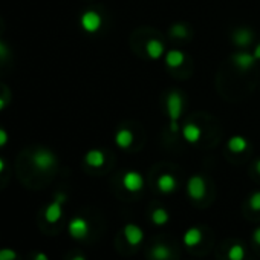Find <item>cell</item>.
I'll use <instances>...</instances> for the list:
<instances>
[{"mask_svg": "<svg viewBox=\"0 0 260 260\" xmlns=\"http://www.w3.org/2000/svg\"><path fill=\"white\" fill-rule=\"evenodd\" d=\"M10 55V51H8V48L0 42V60H4V58H7Z\"/></svg>", "mask_w": 260, "mask_h": 260, "instance_id": "26", "label": "cell"}, {"mask_svg": "<svg viewBox=\"0 0 260 260\" xmlns=\"http://www.w3.org/2000/svg\"><path fill=\"white\" fill-rule=\"evenodd\" d=\"M115 144L121 149H127L134 144V134L128 128H119L115 135Z\"/></svg>", "mask_w": 260, "mask_h": 260, "instance_id": "13", "label": "cell"}, {"mask_svg": "<svg viewBox=\"0 0 260 260\" xmlns=\"http://www.w3.org/2000/svg\"><path fill=\"white\" fill-rule=\"evenodd\" d=\"M255 57L254 54H248V52H239L233 57V61H234V66L240 71H248L251 69L254 64H255Z\"/></svg>", "mask_w": 260, "mask_h": 260, "instance_id": "10", "label": "cell"}, {"mask_svg": "<svg viewBox=\"0 0 260 260\" xmlns=\"http://www.w3.org/2000/svg\"><path fill=\"white\" fill-rule=\"evenodd\" d=\"M71 260H86V258H84L83 255H75V257H74V258H71Z\"/></svg>", "mask_w": 260, "mask_h": 260, "instance_id": "34", "label": "cell"}, {"mask_svg": "<svg viewBox=\"0 0 260 260\" xmlns=\"http://www.w3.org/2000/svg\"><path fill=\"white\" fill-rule=\"evenodd\" d=\"M124 237L128 242V245L138 246L144 240V231L140 225L137 223H127L124 226Z\"/></svg>", "mask_w": 260, "mask_h": 260, "instance_id": "7", "label": "cell"}, {"mask_svg": "<svg viewBox=\"0 0 260 260\" xmlns=\"http://www.w3.org/2000/svg\"><path fill=\"white\" fill-rule=\"evenodd\" d=\"M55 162H57V159H55L54 153L49 152V150H45V149L37 150V152L34 153V156H32V164H34L36 169L40 170V172H48V170H51V169L55 166Z\"/></svg>", "mask_w": 260, "mask_h": 260, "instance_id": "4", "label": "cell"}, {"mask_svg": "<svg viewBox=\"0 0 260 260\" xmlns=\"http://www.w3.org/2000/svg\"><path fill=\"white\" fill-rule=\"evenodd\" d=\"M255 170H257V173L260 175V159H258V161L255 162Z\"/></svg>", "mask_w": 260, "mask_h": 260, "instance_id": "33", "label": "cell"}, {"mask_svg": "<svg viewBox=\"0 0 260 260\" xmlns=\"http://www.w3.org/2000/svg\"><path fill=\"white\" fill-rule=\"evenodd\" d=\"M182 96L179 92L173 90L169 93L167 96V113H169V118H170V130L173 134H176L179 130V124H178V119L181 118V113H182Z\"/></svg>", "mask_w": 260, "mask_h": 260, "instance_id": "1", "label": "cell"}, {"mask_svg": "<svg viewBox=\"0 0 260 260\" xmlns=\"http://www.w3.org/2000/svg\"><path fill=\"white\" fill-rule=\"evenodd\" d=\"M245 258V248L240 243H234L228 249V260H243Z\"/></svg>", "mask_w": 260, "mask_h": 260, "instance_id": "21", "label": "cell"}, {"mask_svg": "<svg viewBox=\"0 0 260 260\" xmlns=\"http://www.w3.org/2000/svg\"><path fill=\"white\" fill-rule=\"evenodd\" d=\"M36 260H49V257L45 252H37L36 254Z\"/></svg>", "mask_w": 260, "mask_h": 260, "instance_id": "29", "label": "cell"}, {"mask_svg": "<svg viewBox=\"0 0 260 260\" xmlns=\"http://www.w3.org/2000/svg\"><path fill=\"white\" fill-rule=\"evenodd\" d=\"M170 220V214L164 208H156L152 213V222L155 225H166Z\"/></svg>", "mask_w": 260, "mask_h": 260, "instance_id": "20", "label": "cell"}, {"mask_svg": "<svg viewBox=\"0 0 260 260\" xmlns=\"http://www.w3.org/2000/svg\"><path fill=\"white\" fill-rule=\"evenodd\" d=\"M61 205L63 204L55 201V199H54V202H51L48 205V208L45 211V217H46V220L49 223H55V222H58L61 219V216H63V207Z\"/></svg>", "mask_w": 260, "mask_h": 260, "instance_id": "11", "label": "cell"}, {"mask_svg": "<svg viewBox=\"0 0 260 260\" xmlns=\"http://www.w3.org/2000/svg\"><path fill=\"white\" fill-rule=\"evenodd\" d=\"M84 161H86L87 166H90V167H93V169H100V167L104 166L106 156H104V153H103L101 150L93 149V150H89V152L86 153Z\"/></svg>", "mask_w": 260, "mask_h": 260, "instance_id": "14", "label": "cell"}, {"mask_svg": "<svg viewBox=\"0 0 260 260\" xmlns=\"http://www.w3.org/2000/svg\"><path fill=\"white\" fill-rule=\"evenodd\" d=\"M226 146H228L230 152H233V153H243L248 149V141L243 137L236 135V137H231L228 140V144Z\"/></svg>", "mask_w": 260, "mask_h": 260, "instance_id": "19", "label": "cell"}, {"mask_svg": "<svg viewBox=\"0 0 260 260\" xmlns=\"http://www.w3.org/2000/svg\"><path fill=\"white\" fill-rule=\"evenodd\" d=\"M156 184H158L159 191H161V193H164V194L173 193V191L176 190V187H178V181H176V178H175L173 175H170V173H164V175H161V176L158 178Z\"/></svg>", "mask_w": 260, "mask_h": 260, "instance_id": "9", "label": "cell"}, {"mask_svg": "<svg viewBox=\"0 0 260 260\" xmlns=\"http://www.w3.org/2000/svg\"><path fill=\"white\" fill-rule=\"evenodd\" d=\"M122 185H124V188L127 191L137 193V191L143 190V187H144V178H143L141 173L130 170V172L124 173V176H122Z\"/></svg>", "mask_w": 260, "mask_h": 260, "instance_id": "5", "label": "cell"}, {"mask_svg": "<svg viewBox=\"0 0 260 260\" xmlns=\"http://www.w3.org/2000/svg\"><path fill=\"white\" fill-rule=\"evenodd\" d=\"M252 39H254V36H252V32L249 31V29H246V28H240V29H237L234 34H233V42H234V45H237V46H248L251 42H252Z\"/></svg>", "mask_w": 260, "mask_h": 260, "instance_id": "18", "label": "cell"}, {"mask_svg": "<svg viewBox=\"0 0 260 260\" xmlns=\"http://www.w3.org/2000/svg\"><path fill=\"white\" fill-rule=\"evenodd\" d=\"M5 106H7V101H5V100H4L2 96H0V110H2V109H4Z\"/></svg>", "mask_w": 260, "mask_h": 260, "instance_id": "31", "label": "cell"}, {"mask_svg": "<svg viewBox=\"0 0 260 260\" xmlns=\"http://www.w3.org/2000/svg\"><path fill=\"white\" fill-rule=\"evenodd\" d=\"M4 169H5V161H4L2 158H0V173L4 172Z\"/></svg>", "mask_w": 260, "mask_h": 260, "instance_id": "32", "label": "cell"}, {"mask_svg": "<svg viewBox=\"0 0 260 260\" xmlns=\"http://www.w3.org/2000/svg\"><path fill=\"white\" fill-rule=\"evenodd\" d=\"M17 252L11 248H2L0 249V260H16Z\"/></svg>", "mask_w": 260, "mask_h": 260, "instance_id": "24", "label": "cell"}, {"mask_svg": "<svg viewBox=\"0 0 260 260\" xmlns=\"http://www.w3.org/2000/svg\"><path fill=\"white\" fill-rule=\"evenodd\" d=\"M185 60V55L182 51L179 49H172L166 54V64L172 69H176V68H181L182 63Z\"/></svg>", "mask_w": 260, "mask_h": 260, "instance_id": "16", "label": "cell"}, {"mask_svg": "<svg viewBox=\"0 0 260 260\" xmlns=\"http://www.w3.org/2000/svg\"><path fill=\"white\" fill-rule=\"evenodd\" d=\"M146 52H147L149 58H152V60H158V58H161V57L164 55L166 48H164V45H162L159 40L152 39V40H149V42L146 43Z\"/></svg>", "mask_w": 260, "mask_h": 260, "instance_id": "12", "label": "cell"}, {"mask_svg": "<svg viewBox=\"0 0 260 260\" xmlns=\"http://www.w3.org/2000/svg\"><path fill=\"white\" fill-rule=\"evenodd\" d=\"M55 201L64 204V202H66V194H64V193H57V194H55Z\"/></svg>", "mask_w": 260, "mask_h": 260, "instance_id": "28", "label": "cell"}, {"mask_svg": "<svg viewBox=\"0 0 260 260\" xmlns=\"http://www.w3.org/2000/svg\"><path fill=\"white\" fill-rule=\"evenodd\" d=\"M80 25H81L83 31H86L87 34H95V32L100 31V28L103 25V17L96 11L89 10V11L81 14Z\"/></svg>", "mask_w": 260, "mask_h": 260, "instance_id": "2", "label": "cell"}, {"mask_svg": "<svg viewBox=\"0 0 260 260\" xmlns=\"http://www.w3.org/2000/svg\"><path fill=\"white\" fill-rule=\"evenodd\" d=\"M252 239H254V242L260 246V226L254 230V233H252Z\"/></svg>", "mask_w": 260, "mask_h": 260, "instance_id": "27", "label": "cell"}, {"mask_svg": "<svg viewBox=\"0 0 260 260\" xmlns=\"http://www.w3.org/2000/svg\"><path fill=\"white\" fill-rule=\"evenodd\" d=\"M152 260H170L172 251L166 243H155L150 249Z\"/></svg>", "mask_w": 260, "mask_h": 260, "instance_id": "17", "label": "cell"}, {"mask_svg": "<svg viewBox=\"0 0 260 260\" xmlns=\"http://www.w3.org/2000/svg\"><path fill=\"white\" fill-rule=\"evenodd\" d=\"M248 205L251 210L254 211H260V191H255L249 196V201H248Z\"/></svg>", "mask_w": 260, "mask_h": 260, "instance_id": "23", "label": "cell"}, {"mask_svg": "<svg viewBox=\"0 0 260 260\" xmlns=\"http://www.w3.org/2000/svg\"><path fill=\"white\" fill-rule=\"evenodd\" d=\"M170 34H172L173 37H176V39H184V37H187L188 31H187V26H185V25L178 23V25H173V26L170 28Z\"/></svg>", "mask_w": 260, "mask_h": 260, "instance_id": "22", "label": "cell"}, {"mask_svg": "<svg viewBox=\"0 0 260 260\" xmlns=\"http://www.w3.org/2000/svg\"><path fill=\"white\" fill-rule=\"evenodd\" d=\"M182 137L187 143L190 144H196L199 143L201 137H202V130L198 124L194 122H187L184 127H182Z\"/></svg>", "mask_w": 260, "mask_h": 260, "instance_id": "8", "label": "cell"}, {"mask_svg": "<svg viewBox=\"0 0 260 260\" xmlns=\"http://www.w3.org/2000/svg\"><path fill=\"white\" fill-rule=\"evenodd\" d=\"M184 245L187 248H193V246H198L202 240V231L196 226L193 228H188L185 233H184Z\"/></svg>", "mask_w": 260, "mask_h": 260, "instance_id": "15", "label": "cell"}, {"mask_svg": "<svg viewBox=\"0 0 260 260\" xmlns=\"http://www.w3.org/2000/svg\"><path fill=\"white\" fill-rule=\"evenodd\" d=\"M8 143V134L4 128H0V147H4Z\"/></svg>", "mask_w": 260, "mask_h": 260, "instance_id": "25", "label": "cell"}, {"mask_svg": "<svg viewBox=\"0 0 260 260\" xmlns=\"http://www.w3.org/2000/svg\"><path fill=\"white\" fill-rule=\"evenodd\" d=\"M254 57H255L257 60H260V43L254 48Z\"/></svg>", "mask_w": 260, "mask_h": 260, "instance_id": "30", "label": "cell"}, {"mask_svg": "<svg viewBox=\"0 0 260 260\" xmlns=\"http://www.w3.org/2000/svg\"><path fill=\"white\" fill-rule=\"evenodd\" d=\"M187 193L193 201H201L207 194V184L205 179L199 175H194L188 179L187 184Z\"/></svg>", "mask_w": 260, "mask_h": 260, "instance_id": "3", "label": "cell"}, {"mask_svg": "<svg viewBox=\"0 0 260 260\" xmlns=\"http://www.w3.org/2000/svg\"><path fill=\"white\" fill-rule=\"evenodd\" d=\"M69 234L77 239V240H83L87 237L89 234V223L86 219L83 217H74L71 222H69Z\"/></svg>", "mask_w": 260, "mask_h": 260, "instance_id": "6", "label": "cell"}]
</instances>
